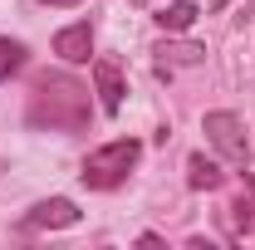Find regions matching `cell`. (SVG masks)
<instances>
[{"label": "cell", "instance_id": "6da1fadb", "mask_svg": "<svg viewBox=\"0 0 255 250\" xmlns=\"http://www.w3.org/2000/svg\"><path fill=\"white\" fill-rule=\"evenodd\" d=\"M94 118L89 89L69 74H39L30 89V127H49V132H84Z\"/></svg>", "mask_w": 255, "mask_h": 250}, {"label": "cell", "instance_id": "7a4b0ae2", "mask_svg": "<svg viewBox=\"0 0 255 250\" xmlns=\"http://www.w3.org/2000/svg\"><path fill=\"white\" fill-rule=\"evenodd\" d=\"M137 157H142V142L137 137H118V142H103V147H94V152L84 157V187L94 191H113L128 182V172L137 167Z\"/></svg>", "mask_w": 255, "mask_h": 250}, {"label": "cell", "instance_id": "3957f363", "mask_svg": "<svg viewBox=\"0 0 255 250\" xmlns=\"http://www.w3.org/2000/svg\"><path fill=\"white\" fill-rule=\"evenodd\" d=\"M201 132H206V142H211L231 167H246V162H251V137H246V123H241L236 113H226V108L206 113V118H201Z\"/></svg>", "mask_w": 255, "mask_h": 250}, {"label": "cell", "instance_id": "277c9868", "mask_svg": "<svg viewBox=\"0 0 255 250\" xmlns=\"http://www.w3.org/2000/svg\"><path fill=\"white\" fill-rule=\"evenodd\" d=\"M20 226L25 231H69V226H79V206L69 196H49V201H34Z\"/></svg>", "mask_w": 255, "mask_h": 250}, {"label": "cell", "instance_id": "5b68a950", "mask_svg": "<svg viewBox=\"0 0 255 250\" xmlns=\"http://www.w3.org/2000/svg\"><path fill=\"white\" fill-rule=\"evenodd\" d=\"M152 54H157V74L172 79V69H191V64L206 59V44H196V39H162Z\"/></svg>", "mask_w": 255, "mask_h": 250}, {"label": "cell", "instance_id": "8992f818", "mask_svg": "<svg viewBox=\"0 0 255 250\" xmlns=\"http://www.w3.org/2000/svg\"><path fill=\"white\" fill-rule=\"evenodd\" d=\"M54 54L64 64H89L94 59V30H89V20H79V25H64L54 34Z\"/></svg>", "mask_w": 255, "mask_h": 250}, {"label": "cell", "instance_id": "52a82bcc", "mask_svg": "<svg viewBox=\"0 0 255 250\" xmlns=\"http://www.w3.org/2000/svg\"><path fill=\"white\" fill-rule=\"evenodd\" d=\"M94 94H98V103H103V113H118V108H123L128 84H123V69L113 59H94Z\"/></svg>", "mask_w": 255, "mask_h": 250}, {"label": "cell", "instance_id": "ba28073f", "mask_svg": "<svg viewBox=\"0 0 255 250\" xmlns=\"http://www.w3.org/2000/svg\"><path fill=\"white\" fill-rule=\"evenodd\" d=\"M187 182H191L196 191H216V187L226 182V172H221V162H211L206 152H191V157H187Z\"/></svg>", "mask_w": 255, "mask_h": 250}, {"label": "cell", "instance_id": "9c48e42d", "mask_svg": "<svg viewBox=\"0 0 255 250\" xmlns=\"http://www.w3.org/2000/svg\"><path fill=\"white\" fill-rule=\"evenodd\" d=\"M231 221H236V231H241V236H255V177H246L241 196L231 201Z\"/></svg>", "mask_w": 255, "mask_h": 250}, {"label": "cell", "instance_id": "30bf717a", "mask_svg": "<svg viewBox=\"0 0 255 250\" xmlns=\"http://www.w3.org/2000/svg\"><path fill=\"white\" fill-rule=\"evenodd\" d=\"M196 15H201V10H196L191 0H177V5H162V10H157V25H162L167 34H182V30L196 25Z\"/></svg>", "mask_w": 255, "mask_h": 250}, {"label": "cell", "instance_id": "8fae6325", "mask_svg": "<svg viewBox=\"0 0 255 250\" xmlns=\"http://www.w3.org/2000/svg\"><path fill=\"white\" fill-rule=\"evenodd\" d=\"M20 69H25V44L0 34V84H5L10 74H20Z\"/></svg>", "mask_w": 255, "mask_h": 250}, {"label": "cell", "instance_id": "7c38bea8", "mask_svg": "<svg viewBox=\"0 0 255 250\" xmlns=\"http://www.w3.org/2000/svg\"><path fill=\"white\" fill-rule=\"evenodd\" d=\"M39 5H84V0H39Z\"/></svg>", "mask_w": 255, "mask_h": 250}, {"label": "cell", "instance_id": "4fadbf2b", "mask_svg": "<svg viewBox=\"0 0 255 250\" xmlns=\"http://www.w3.org/2000/svg\"><path fill=\"white\" fill-rule=\"evenodd\" d=\"M137 5H147V0H137Z\"/></svg>", "mask_w": 255, "mask_h": 250}]
</instances>
